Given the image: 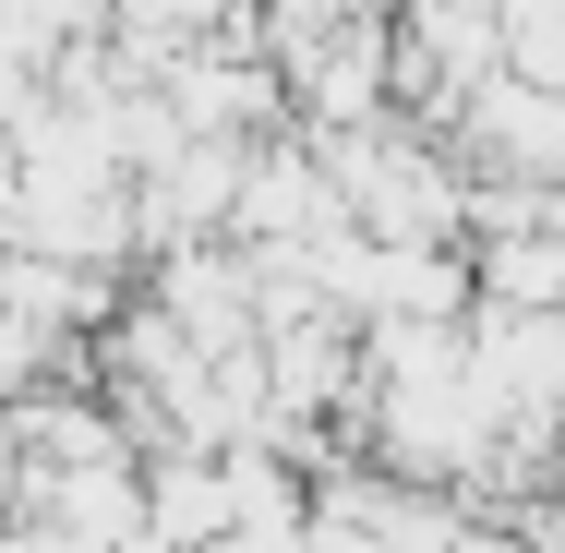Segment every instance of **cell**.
Segmentation results:
<instances>
[{"label":"cell","instance_id":"obj_1","mask_svg":"<svg viewBox=\"0 0 565 553\" xmlns=\"http://www.w3.org/2000/svg\"><path fill=\"white\" fill-rule=\"evenodd\" d=\"M481 301L565 313V228H493V241H481Z\"/></svg>","mask_w":565,"mask_h":553}]
</instances>
